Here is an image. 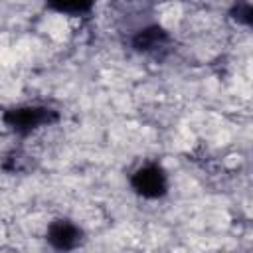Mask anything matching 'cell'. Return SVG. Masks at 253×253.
Instances as JSON below:
<instances>
[{"label":"cell","instance_id":"6da1fadb","mask_svg":"<svg viewBox=\"0 0 253 253\" xmlns=\"http://www.w3.org/2000/svg\"><path fill=\"white\" fill-rule=\"evenodd\" d=\"M4 125L18 136H28L40 126H49L59 121V113L45 105H20L2 113Z\"/></svg>","mask_w":253,"mask_h":253},{"label":"cell","instance_id":"7a4b0ae2","mask_svg":"<svg viewBox=\"0 0 253 253\" xmlns=\"http://www.w3.org/2000/svg\"><path fill=\"white\" fill-rule=\"evenodd\" d=\"M128 47L136 53L148 55L152 59H164L172 51V36L156 22H142V26H136L128 34Z\"/></svg>","mask_w":253,"mask_h":253},{"label":"cell","instance_id":"3957f363","mask_svg":"<svg viewBox=\"0 0 253 253\" xmlns=\"http://www.w3.org/2000/svg\"><path fill=\"white\" fill-rule=\"evenodd\" d=\"M130 188L144 200H158L168 192V174L158 162H146L130 174Z\"/></svg>","mask_w":253,"mask_h":253},{"label":"cell","instance_id":"277c9868","mask_svg":"<svg viewBox=\"0 0 253 253\" xmlns=\"http://www.w3.org/2000/svg\"><path fill=\"white\" fill-rule=\"evenodd\" d=\"M45 239L55 251H73L83 243V229L67 217H57L47 225Z\"/></svg>","mask_w":253,"mask_h":253},{"label":"cell","instance_id":"5b68a950","mask_svg":"<svg viewBox=\"0 0 253 253\" xmlns=\"http://www.w3.org/2000/svg\"><path fill=\"white\" fill-rule=\"evenodd\" d=\"M45 6L53 12L67 16H83L89 14L95 6V0H43Z\"/></svg>","mask_w":253,"mask_h":253},{"label":"cell","instance_id":"8992f818","mask_svg":"<svg viewBox=\"0 0 253 253\" xmlns=\"http://www.w3.org/2000/svg\"><path fill=\"white\" fill-rule=\"evenodd\" d=\"M229 16L243 26H251L253 24V8L247 0H235L233 6L229 8Z\"/></svg>","mask_w":253,"mask_h":253},{"label":"cell","instance_id":"52a82bcc","mask_svg":"<svg viewBox=\"0 0 253 253\" xmlns=\"http://www.w3.org/2000/svg\"><path fill=\"white\" fill-rule=\"evenodd\" d=\"M26 158H28V156H22L18 150H12V152L4 158L2 168H4L6 172H24V170L30 168V164H28Z\"/></svg>","mask_w":253,"mask_h":253}]
</instances>
